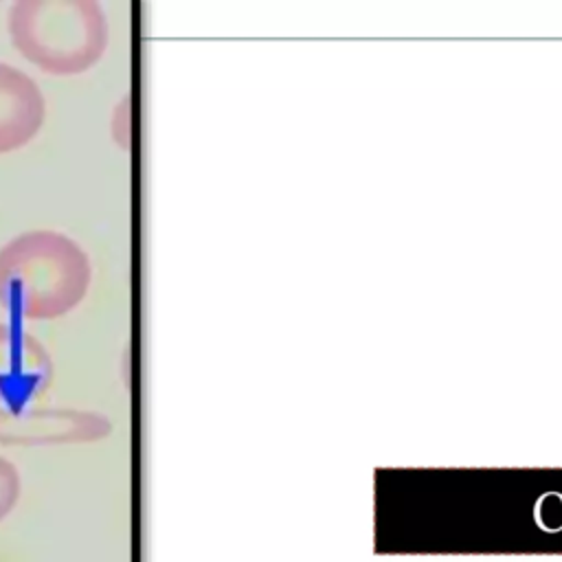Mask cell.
Returning <instances> with one entry per match:
<instances>
[{
  "label": "cell",
  "instance_id": "obj_3",
  "mask_svg": "<svg viewBox=\"0 0 562 562\" xmlns=\"http://www.w3.org/2000/svg\"><path fill=\"white\" fill-rule=\"evenodd\" d=\"M53 382L46 347L22 325L0 323V404L9 413L37 402Z\"/></svg>",
  "mask_w": 562,
  "mask_h": 562
},
{
  "label": "cell",
  "instance_id": "obj_5",
  "mask_svg": "<svg viewBox=\"0 0 562 562\" xmlns=\"http://www.w3.org/2000/svg\"><path fill=\"white\" fill-rule=\"evenodd\" d=\"M44 114L46 103L37 83L15 66L0 61V154L31 143Z\"/></svg>",
  "mask_w": 562,
  "mask_h": 562
},
{
  "label": "cell",
  "instance_id": "obj_6",
  "mask_svg": "<svg viewBox=\"0 0 562 562\" xmlns=\"http://www.w3.org/2000/svg\"><path fill=\"white\" fill-rule=\"evenodd\" d=\"M18 496V472L11 463L0 459V516L13 505Z\"/></svg>",
  "mask_w": 562,
  "mask_h": 562
},
{
  "label": "cell",
  "instance_id": "obj_1",
  "mask_svg": "<svg viewBox=\"0 0 562 562\" xmlns=\"http://www.w3.org/2000/svg\"><path fill=\"white\" fill-rule=\"evenodd\" d=\"M83 248L57 231H29L0 248V307L22 325L75 310L90 285Z\"/></svg>",
  "mask_w": 562,
  "mask_h": 562
},
{
  "label": "cell",
  "instance_id": "obj_2",
  "mask_svg": "<svg viewBox=\"0 0 562 562\" xmlns=\"http://www.w3.org/2000/svg\"><path fill=\"white\" fill-rule=\"evenodd\" d=\"M7 26L18 53L50 75H79L108 46V18L97 0H20Z\"/></svg>",
  "mask_w": 562,
  "mask_h": 562
},
{
  "label": "cell",
  "instance_id": "obj_4",
  "mask_svg": "<svg viewBox=\"0 0 562 562\" xmlns=\"http://www.w3.org/2000/svg\"><path fill=\"white\" fill-rule=\"evenodd\" d=\"M108 430L110 422L97 413L66 408L9 413L0 408V443L90 441Z\"/></svg>",
  "mask_w": 562,
  "mask_h": 562
}]
</instances>
